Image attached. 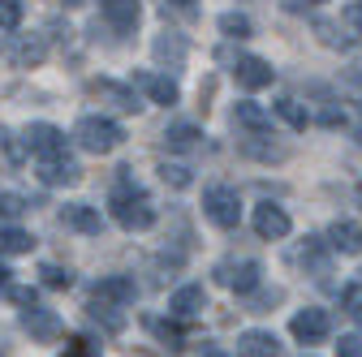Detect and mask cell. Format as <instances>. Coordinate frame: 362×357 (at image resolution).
Returning a JSON list of instances; mask_svg holds the SVG:
<instances>
[{
    "label": "cell",
    "instance_id": "cell-45",
    "mask_svg": "<svg viewBox=\"0 0 362 357\" xmlns=\"http://www.w3.org/2000/svg\"><path fill=\"white\" fill-rule=\"evenodd\" d=\"M69 357H82V353H69Z\"/></svg>",
    "mask_w": 362,
    "mask_h": 357
},
{
    "label": "cell",
    "instance_id": "cell-30",
    "mask_svg": "<svg viewBox=\"0 0 362 357\" xmlns=\"http://www.w3.org/2000/svg\"><path fill=\"white\" fill-rule=\"evenodd\" d=\"M242 155H250V159H267V164H272V159H285L289 151L276 147V143H255V138H250V143H242Z\"/></svg>",
    "mask_w": 362,
    "mask_h": 357
},
{
    "label": "cell",
    "instance_id": "cell-28",
    "mask_svg": "<svg viewBox=\"0 0 362 357\" xmlns=\"http://www.w3.org/2000/svg\"><path fill=\"white\" fill-rule=\"evenodd\" d=\"M39 284L43 289H74V272L61 267V262H43L39 267Z\"/></svg>",
    "mask_w": 362,
    "mask_h": 357
},
{
    "label": "cell",
    "instance_id": "cell-38",
    "mask_svg": "<svg viewBox=\"0 0 362 357\" xmlns=\"http://www.w3.org/2000/svg\"><path fill=\"white\" fill-rule=\"evenodd\" d=\"M9 297L22 305V310H30V305H39V293L35 289H9Z\"/></svg>",
    "mask_w": 362,
    "mask_h": 357
},
{
    "label": "cell",
    "instance_id": "cell-10",
    "mask_svg": "<svg viewBox=\"0 0 362 357\" xmlns=\"http://www.w3.org/2000/svg\"><path fill=\"white\" fill-rule=\"evenodd\" d=\"M61 224L74 229V233H82V237H100L104 215H100V207H90V202H65L61 207Z\"/></svg>",
    "mask_w": 362,
    "mask_h": 357
},
{
    "label": "cell",
    "instance_id": "cell-8",
    "mask_svg": "<svg viewBox=\"0 0 362 357\" xmlns=\"http://www.w3.org/2000/svg\"><path fill=\"white\" fill-rule=\"evenodd\" d=\"M22 327H26V332H30V340H39V344H57V340L65 336L61 315H57V310H43V305L22 310Z\"/></svg>",
    "mask_w": 362,
    "mask_h": 357
},
{
    "label": "cell",
    "instance_id": "cell-3",
    "mask_svg": "<svg viewBox=\"0 0 362 357\" xmlns=\"http://www.w3.org/2000/svg\"><path fill=\"white\" fill-rule=\"evenodd\" d=\"M211 276H216V284H224L229 293L250 297L263 284V267H259V258H224V262H216Z\"/></svg>",
    "mask_w": 362,
    "mask_h": 357
},
{
    "label": "cell",
    "instance_id": "cell-22",
    "mask_svg": "<svg viewBox=\"0 0 362 357\" xmlns=\"http://www.w3.org/2000/svg\"><path fill=\"white\" fill-rule=\"evenodd\" d=\"M35 237L18 224H0V258H13V254H30Z\"/></svg>",
    "mask_w": 362,
    "mask_h": 357
},
{
    "label": "cell",
    "instance_id": "cell-36",
    "mask_svg": "<svg viewBox=\"0 0 362 357\" xmlns=\"http://www.w3.org/2000/svg\"><path fill=\"white\" fill-rule=\"evenodd\" d=\"M22 211H26V202L18 194H0V215H5V219H18Z\"/></svg>",
    "mask_w": 362,
    "mask_h": 357
},
{
    "label": "cell",
    "instance_id": "cell-6",
    "mask_svg": "<svg viewBox=\"0 0 362 357\" xmlns=\"http://www.w3.org/2000/svg\"><path fill=\"white\" fill-rule=\"evenodd\" d=\"M289 332H293L298 344H320V340H328V332H332V315H328V310H320V305L298 310V315L289 319Z\"/></svg>",
    "mask_w": 362,
    "mask_h": 357
},
{
    "label": "cell",
    "instance_id": "cell-29",
    "mask_svg": "<svg viewBox=\"0 0 362 357\" xmlns=\"http://www.w3.org/2000/svg\"><path fill=\"white\" fill-rule=\"evenodd\" d=\"M160 181L164 186H173V190H186L190 181H194V176H190V164H160Z\"/></svg>",
    "mask_w": 362,
    "mask_h": 357
},
{
    "label": "cell",
    "instance_id": "cell-14",
    "mask_svg": "<svg viewBox=\"0 0 362 357\" xmlns=\"http://www.w3.org/2000/svg\"><path fill=\"white\" fill-rule=\"evenodd\" d=\"M332 246H328V237H306L302 241V267L315 276V280H328L332 276Z\"/></svg>",
    "mask_w": 362,
    "mask_h": 357
},
{
    "label": "cell",
    "instance_id": "cell-7",
    "mask_svg": "<svg viewBox=\"0 0 362 357\" xmlns=\"http://www.w3.org/2000/svg\"><path fill=\"white\" fill-rule=\"evenodd\" d=\"M86 91L95 95V99H104L108 108H117V112H129V116L143 108V99H139V86H134V82H129V86H121V82H112V78H95V82L86 86Z\"/></svg>",
    "mask_w": 362,
    "mask_h": 357
},
{
    "label": "cell",
    "instance_id": "cell-46",
    "mask_svg": "<svg viewBox=\"0 0 362 357\" xmlns=\"http://www.w3.org/2000/svg\"><path fill=\"white\" fill-rule=\"evenodd\" d=\"M358 280H362V272H358Z\"/></svg>",
    "mask_w": 362,
    "mask_h": 357
},
{
    "label": "cell",
    "instance_id": "cell-43",
    "mask_svg": "<svg viewBox=\"0 0 362 357\" xmlns=\"http://www.w3.org/2000/svg\"><path fill=\"white\" fill-rule=\"evenodd\" d=\"M358 116H362V104H358ZM358 133H362V125H358Z\"/></svg>",
    "mask_w": 362,
    "mask_h": 357
},
{
    "label": "cell",
    "instance_id": "cell-15",
    "mask_svg": "<svg viewBox=\"0 0 362 357\" xmlns=\"http://www.w3.org/2000/svg\"><path fill=\"white\" fill-rule=\"evenodd\" d=\"M186 35H177V30H164V35H156V43H151V56H156V65L160 69H181L186 65Z\"/></svg>",
    "mask_w": 362,
    "mask_h": 357
},
{
    "label": "cell",
    "instance_id": "cell-21",
    "mask_svg": "<svg viewBox=\"0 0 362 357\" xmlns=\"http://www.w3.org/2000/svg\"><path fill=\"white\" fill-rule=\"evenodd\" d=\"M233 125H242L246 133H267L272 129V112L259 108L255 99H242V104H233Z\"/></svg>",
    "mask_w": 362,
    "mask_h": 357
},
{
    "label": "cell",
    "instance_id": "cell-35",
    "mask_svg": "<svg viewBox=\"0 0 362 357\" xmlns=\"http://www.w3.org/2000/svg\"><path fill=\"white\" fill-rule=\"evenodd\" d=\"M337 357H362V332H349V336H341V344H337Z\"/></svg>",
    "mask_w": 362,
    "mask_h": 357
},
{
    "label": "cell",
    "instance_id": "cell-9",
    "mask_svg": "<svg viewBox=\"0 0 362 357\" xmlns=\"http://www.w3.org/2000/svg\"><path fill=\"white\" fill-rule=\"evenodd\" d=\"M250 224H255V233H259L263 241H281V237H289L293 219H289V211L276 207V202H259L255 215H250Z\"/></svg>",
    "mask_w": 362,
    "mask_h": 357
},
{
    "label": "cell",
    "instance_id": "cell-23",
    "mask_svg": "<svg viewBox=\"0 0 362 357\" xmlns=\"http://www.w3.org/2000/svg\"><path fill=\"white\" fill-rule=\"evenodd\" d=\"M164 143H168L173 151H190V147L203 143V129H199V125H186V121H177V125L164 129Z\"/></svg>",
    "mask_w": 362,
    "mask_h": 357
},
{
    "label": "cell",
    "instance_id": "cell-31",
    "mask_svg": "<svg viewBox=\"0 0 362 357\" xmlns=\"http://www.w3.org/2000/svg\"><path fill=\"white\" fill-rule=\"evenodd\" d=\"M220 30L229 35V39H250V30H255V26H250V18H246V13H224V18H220Z\"/></svg>",
    "mask_w": 362,
    "mask_h": 357
},
{
    "label": "cell",
    "instance_id": "cell-24",
    "mask_svg": "<svg viewBox=\"0 0 362 357\" xmlns=\"http://www.w3.org/2000/svg\"><path fill=\"white\" fill-rule=\"evenodd\" d=\"M147 332H151L164 349H173V353H177L181 344H186V336H181V327H177L173 319H147Z\"/></svg>",
    "mask_w": 362,
    "mask_h": 357
},
{
    "label": "cell",
    "instance_id": "cell-1",
    "mask_svg": "<svg viewBox=\"0 0 362 357\" xmlns=\"http://www.w3.org/2000/svg\"><path fill=\"white\" fill-rule=\"evenodd\" d=\"M108 211H112V219H117L125 233H147V229L156 224V202H151L139 186H129V181H121V186L112 190Z\"/></svg>",
    "mask_w": 362,
    "mask_h": 357
},
{
    "label": "cell",
    "instance_id": "cell-20",
    "mask_svg": "<svg viewBox=\"0 0 362 357\" xmlns=\"http://www.w3.org/2000/svg\"><path fill=\"white\" fill-rule=\"evenodd\" d=\"M238 353H242V357H281V340L272 336V332L250 327V332L238 336Z\"/></svg>",
    "mask_w": 362,
    "mask_h": 357
},
{
    "label": "cell",
    "instance_id": "cell-13",
    "mask_svg": "<svg viewBox=\"0 0 362 357\" xmlns=\"http://www.w3.org/2000/svg\"><path fill=\"white\" fill-rule=\"evenodd\" d=\"M90 297L108 301V305H129L139 297V284H134V276H100L95 289H90Z\"/></svg>",
    "mask_w": 362,
    "mask_h": 357
},
{
    "label": "cell",
    "instance_id": "cell-41",
    "mask_svg": "<svg viewBox=\"0 0 362 357\" xmlns=\"http://www.w3.org/2000/svg\"><path fill=\"white\" fill-rule=\"evenodd\" d=\"M168 5H194V0H168Z\"/></svg>",
    "mask_w": 362,
    "mask_h": 357
},
{
    "label": "cell",
    "instance_id": "cell-25",
    "mask_svg": "<svg viewBox=\"0 0 362 357\" xmlns=\"http://www.w3.org/2000/svg\"><path fill=\"white\" fill-rule=\"evenodd\" d=\"M242 301H246L250 315H267L272 305H281V301H285V289H263V284H259V289H255L250 297H242Z\"/></svg>",
    "mask_w": 362,
    "mask_h": 357
},
{
    "label": "cell",
    "instance_id": "cell-18",
    "mask_svg": "<svg viewBox=\"0 0 362 357\" xmlns=\"http://www.w3.org/2000/svg\"><path fill=\"white\" fill-rule=\"evenodd\" d=\"M100 13L112 30H134L143 18V0H100Z\"/></svg>",
    "mask_w": 362,
    "mask_h": 357
},
{
    "label": "cell",
    "instance_id": "cell-33",
    "mask_svg": "<svg viewBox=\"0 0 362 357\" xmlns=\"http://www.w3.org/2000/svg\"><path fill=\"white\" fill-rule=\"evenodd\" d=\"M22 0H0V30H18L22 26Z\"/></svg>",
    "mask_w": 362,
    "mask_h": 357
},
{
    "label": "cell",
    "instance_id": "cell-5",
    "mask_svg": "<svg viewBox=\"0 0 362 357\" xmlns=\"http://www.w3.org/2000/svg\"><path fill=\"white\" fill-rule=\"evenodd\" d=\"M22 143H26V155H35V159H61L65 155V133L48 121H30L22 129Z\"/></svg>",
    "mask_w": 362,
    "mask_h": 357
},
{
    "label": "cell",
    "instance_id": "cell-26",
    "mask_svg": "<svg viewBox=\"0 0 362 357\" xmlns=\"http://www.w3.org/2000/svg\"><path fill=\"white\" fill-rule=\"evenodd\" d=\"M276 116H281L289 129H306V125H310V108H302V104H298V99H289V95H285V99H276Z\"/></svg>",
    "mask_w": 362,
    "mask_h": 357
},
{
    "label": "cell",
    "instance_id": "cell-40",
    "mask_svg": "<svg viewBox=\"0 0 362 357\" xmlns=\"http://www.w3.org/2000/svg\"><path fill=\"white\" fill-rule=\"evenodd\" d=\"M199 357H233V353H224V349H216V344H207V349H203Z\"/></svg>",
    "mask_w": 362,
    "mask_h": 357
},
{
    "label": "cell",
    "instance_id": "cell-19",
    "mask_svg": "<svg viewBox=\"0 0 362 357\" xmlns=\"http://www.w3.org/2000/svg\"><path fill=\"white\" fill-rule=\"evenodd\" d=\"M328 246H332L337 254L358 258V254H362V224H358V219H337V224L328 229Z\"/></svg>",
    "mask_w": 362,
    "mask_h": 357
},
{
    "label": "cell",
    "instance_id": "cell-37",
    "mask_svg": "<svg viewBox=\"0 0 362 357\" xmlns=\"http://www.w3.org/2000/svg\"><path fill=\"white\" fill-rule=\"evenodd\" d=\"M315 30L324 35V43H328V48H345V43H349L345 35H337V26H332V22H315Z\"/></svg>",
    "mask_w": 362,
    "mask_h": 357
},
{
    "label": "cell",
    "instance_id": "cell-27",
    "mask_svg": "<svg viewBox=\"0 0 362 357\" xmlns=\"http://www.w3.org/2000/svg\"><path fill=\"white\" fill-rule=\"evenodd\" d=\"M43 52H48V43H43L39 35H35V39H18V43H13V65H39Z\"/></svg>",
    "mask_w": 362,
    "mask_h": 357
},
{
    "label": "cell",
    "instance_id": "cell-11",
    "mask_svg": "<svg viewBox=\"0 0 362 357\" xmlns=\"http://www.w3.org/2000/svg\"><path fill=\"white\" fill-rule=\"evenodd\" d=\"M134 86L151 99V104H164V108H173L177 99H181V86L173 82V78H164V73H156V69H147V73H134Z\"/></svg>",
    "mask_w": 362,
    "mask_h": 357
},
{
    "label": "cell",
    "instance_id": "cell-16",
    "mask_svg": "<svg viewBox=\"0 0 362 357\" xmlns=\"http://www.w3.org/2000/svg\"><path fill=\"white\" fill-rule=\"evenodd\" d=\"M39 181H43V186H52V190H61V186H78V181H82V168H78L69 155H61V159H39Z\"/></svg>",
    "mask_w": 362,
    "mask_h": 357
},
{
    "label": "cell",
    "instance_id": "cell-34",
    "mask_svg": "<svg viewBox=\"0 0 362 357\" xmlns=\"http://www.w3.org/2000/svg\"><path fill=\"white\" fill-rule=\"evenodd\" d=\"M341 22L349 26V35H362V0H354V5L341 9Z\"/></svg>",
    "mask_w": 362,
    "mask_h": 357
},
{
    "label": "cell",
    "instance_id": "cell-4",
    "mask_svg": "<svg viewBox=\"0 0 362 357\" xmlns=\"http://www.w3.org/2000/svg\"><path fill=\"white\" fill-rule=\"evenodd\" d=\"M203 215L211 219L216 229H238L242 224V198H238V190H229V186H207L203 190Z\"/></svg>",
    "mask_w": 362,
    "mask_h": 357
},
{
    "label": "cell",
    "instance_id": "cell-44",
    "mask_svg": "<svg viewBox=\"0 0 362 357\" xmlns=\"http://www.w3.org/2000/svg\"><path fill=\"white\" fill-rule=\"evenodd\" d=\"M302 357H315V353H302Z\"/></svg>",
    "mask_w": 362,
    "mask_h": 357
},
{
    "label": "cell",
    "instance_id": "cell-42",
    "mask_svg": "<svg viewBox=\"0 0 362 357\" xmlns=\"http://www.w3.org/2000/svg\"><path fill=\"white\" fill-rule=\"evenodd\" d=\"M358 202H362V181H358Z\"/></svg>",
    "mask_w": 362,
    "mask_h": 357
},
{
    "label": "cell",
    "instance_id": "cell-12",
    "mask_svg": "<svg viewBox=\"0 0 362 357\" xmlns=\"http://www.w3.org/2000/svg\"><path fill=\"white\" fill-rule=\"evenodd\" d=\"M233 78L242 91H263V86H272V78H276V69H272L263 56H238L233 65Z\"/></svg>",
    "mask_w": 362,
    "mask_h": 357
},
{
    "label": "cell",
    "instance_id": "cell-39",
    "mask_svg": "<svg viewBox=\"0 0 362 357\" xmlns=\"http://www.w3.org/2000/svg\"><path fill=\"white\" fill-rule=\"evenodd\" d=\"M0 289H5V293L13 289V272H9V267H5V262H0Z\"/></svg>",
    "mask_w": 362,
    "mask_h": 357
},
{
    "label": "cell",
    "instance_id": "cell-17",
    "mask_svg": "<svg viewBox=\"0 0 362 357\" xmlns=\"http://www.w3.org/2000/svg\"><path fill=\"white\" fill-rule=\"evenodd\" d=\"M203 310H207L203 284H181V289L168 297V315H173V319H194V315H203Z\"/></svg>",
    "mask_w": 362,
    "mask_h": 357
},
{
    "label": "cell",
    "instance_id": "cell-32",
    "mask_svg": "<svg viewBox=\"0 0 362 357\" xmlns=\"http://www.w3.org/2000/svg\"><path fill=\"white\" fill-rule=\"evenodd\" d=\"M341 310H345L349 319H358V323H362V280H354V284L341 293Z\"/></svg>",
    "mask_w": 362,
    "mask_h": 357
},
{
    "label": "cell",
    "instance_id": "cell-2",
    "mask_svg": "<svg viewBox=\"0 0 362 357\" xmlns=\"http://www.w3.org/2000/svg\"><path fill=\"white\" fill-rule=\"evenodd\" d=\"M69 138H74L78 151H86V155H112V151L125 143V129H121L112 116H104V112H90V116H82V121L74 125Z\"/></svg>",
    "mask_w": 362,
    "mask_h": 357
}]
</instances>
